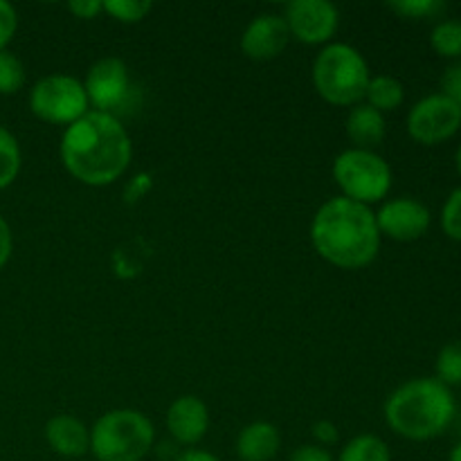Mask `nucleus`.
<instances>
[{
    "instance_id": "nucleus-34",
    "label": "nucleus",
    "mask_w": 461,
    "mask_h": 461,
    "mask_svg": "<svg viewBox=\"0 0 461 461\" xmlns=\"http://www.w3.org/2000/svg\"><path fill=\"white\" fill-rule=\"evenodd\" d=\"M455 169H457V174L461 176V144L457 147V151H455Z\"/></svg>"
},
{
    "instance_id": "nucleus-6",
    "label": "nucleus",
    "mask_w": 461,
    "mask_h": 461,
    "mask_svg": "<svg viewBox=\"0 0 461 461\" xmlns=\"http://www.w3.org/2000/svg\"><path fill=\"white\" fill-rule=\"evenodd\" d=\"M333 180L342 189V196L369 207L390 194L392 169L376 151L347 149L333 160Z\"/></svg>"
},
{
    "instance_id": "nucleus-13",
    "label": "nucleus",
    "mask_w": 461,
    "mask_h": 461,
    "mask_svg": "<svg viewBox=\"0 0 461 461\" xmlns=\"http://www.w3.org/2000/svg\"><path fill=\"white\" fill-rule=\"evenodd\" d=\"M167 430L178 444L196 446L210 430V410L198 396H180L169 405Z\"/></svg>"
},
{
    "instance_id": "nucleus-26",
    "label": "nucleus",
    "mask_w": 461,
    "mask_h": 461,
    "mask_svg": "<svg viewBox=\"0 0 461 461\" xmlns=\"http://www.w3.org/2000/svg\"><path fill=\"white\" fill-rule=\"evenodd\" d=\"M18 27V14L7 0H0V52L7 50L9 41L14 39Z\"/></svg>"
},
{
    "instance_id": "nucleus-33",
    "label": "nucleus",
    "mask_w": 461,
    "mask_h": 461,
    "mask_svg": "<svg viewBox=\"0 0 461 461\" xmlns=\"http://www.w3.org/2000/svg\"><path fill=\"white\" fill-rule=\"evenodd\" d=\"M448 461H461V441L457 446H455L453 450H450V455H448Z\"/></svg>"
},
{
    "instance_id": "nucleus-7",
    "label": "nucleus",
    "mask_w": 461,
    "mask_h": 461,
    "mask_svg": "<svg viewBox=\"0 0 461 461\" xmlns=\"http://www.w3.org/2000/svg\"><path fill=\"white\" fill-rule=\"evenodd\" d=\"M88 95L75 77L50 75L34 84L30 93V108L48 124H75L88 113Z\"/></svg>"
},
{
    "instance_id": "nucleus-16",
    "label": "nucleus",
    "mask_w": 461,
    "mask_h": 461,
    "mask_svg": "<svg viewBox=\"0 0 461 461\" xmlns=\"http://www.w3.org/2000/svg\"><path fill=\"white\" fill-rule=\"evenodd\" d=\"M347 135L354 142V149L374 151L385 140V115L369 104H356L347 115Z\"/></svg>"
},
{
    "instance_id": "nucleus-18",
    "label": "nucleus",
    "mask_w": 461,
    "mask_h": 461,
    "mask_svg": "<svg viewBox=\"0 0 461 461\" xmlns=\"http://www.w3.org/2000/svg\"><path fill=\"white\" fill-rule=\"evenodd\" d=\"M338 461H392V453L381 437L358 435L342 448Z\"/></svg>"
},
{
    "instance_id": "nucleus-25",
    "label": "nucleus",
    "mask_w": 461,
    "mask_h": 461,
    "mask_svg": "<svg viewBox=\"0 0 461 461\" xmlns=\"http://www.w3.org/2000/svg\"><path fill=\"white\" fill-rule=\"evenodd\" d=\"M441 230L446 237L461 243V187L455 189L441 207Z\"/></svg>"
},
{
    "instance_id": "nucleus-17",
    "label": "nucleus",
    "mask_w": 461,
    "mask_h": 461,
    "mask_svg": "<svg viewBox=\"0 0 461 461\" xmlns=\"http://www.w3.org/2000/svg\"><path fill=\"white\" fill-rule=\"evenodd\" d=\"M365 99L372 108H376L378 113H390L396 111V108L403 104L405 99V88L396 77L390 75H378L369 79L367 93H365Z\"/></svg>"
},
{
    "instance_id": "nucleus-31",
    "label": "nucleus",
    "mask_w": 461,
    "mask_h": 461,
    "mask_svg": "<svg viewBox=\"0 0 461 461\" xmlns=\"http://www.w3.org/2000/svg\"><path fill=\"white\" fill-rule=\"evenodd\" d=\"M14 250V237H12V228H9L7 221L0 216V270L7 266L9 257H12Z\"/></svg>"
},
{
    "instance_id": "nucleus-22",
    "label": "nucleus",
    "mask_w": 461,
    "mask_h": 461,
    "mask_svg": "<svg viewBox=\"0 0 461 461\" xmlns=\"http://www.w3.org/2000/svg\"><path fill=\"white\" fill-rule=\"evenodd\" d=\"M387 7L408 21H430L446 12L444 0H392Z\"/></svg>"
},
{
    "instance_id": "nucleus-29",
    "label": "nucleus",
    "mask_w": 461,
    "mask_h": 461,
    "mask_svg": "<svg viewBox=\"0 0 461 461\" xmlns=\"http://www.w3.org/2000/svg\"><path fill=\"white\" fill-rule=\"evenodd\" d=\"M68 9H70L77 18L90 21V18L97 16L99 12H104V5L99 3V0H72V3H68Z\"/></svg>"
},
{
    "instance_id": "nucleus-1",
    "label": "nucleus",
    "mask_w": 461,
    "mask_h": 461,
    "mask_svg": "<svg viewBox=\"0 0 461 461\" xmlns=\"http://www.w3.org/2000/svg\"><path fill=\"white\" fill-rule=\"evenodd\" d=\"M133 149L120 117L88 111L61 138V162L68 174L90 187H104L129 167Z\"/></svg>"
},
{
    "instance_id": "nucleus-30",
    "label": "nucleus",
    "mask_w": 461,
    "mask_h": 461,
    "mask_svg": "<svg viewBox=\"0 0 461 461\" xmlns=\"http://www.w3.org/2000/svg\"><path fill=\"white\" fill-rule=\"evenodd\" d=\"M313 439L315 446H333L338 441V428L331 421H318L313 426Z\"/></svg>"
},
{
    "instance_id": "nucleus-12",
    "label": "nucleus",
    "mask_w": 461,
    "mask_h": 461,
    "mask_svg": "<svg viewBox=\"0 0 461 461\" xmlns=\"http://www.w3.org/2000/svg\"><path fill=\"white\" fill-rule=\"evenodd\" d=\"M291 41L286 21L279 14H261L252 18L241 34V52L255 61H270L286 50Z\"/></svg>"
},
{
    "instance_id": "nucleus-9",
    "label": "nucleus",
    "mask_w": 461,
    "mask_h": 461,
    "mask_svg": "<svg viewBox=\"0 0 461 461\" xmlns=\"http://www.w3.org/2000/svg\"><path fill=\"white\" fill-rule=\"evenodd\" d=\"M84 88L88 95V104H93L95 111L113 117L129 108L131 97H133L126 63L115 57L99 59L88 70Z\"/></svg>"
},
{
    "instance_id": "nucleus-23",
    "label": "nucleus",
    "mask_w": 461,
    "mask_h": 461,
    "mask_svg": "<svg viewBox=\"0 0 461 461\" xmlns=\"http://www.w3.org/2000/svg\"><path fill=\"white\" fill-rule=\"evenodd\" d=\"M25 84L23 61L9 50L0 52V95H16Z\"/></svg>"
},
{
    "instance_id": "nucleus-14",
    "label": "nucleus",
    "mask_w": 461,
    "mask_h": 461,
    "mask_svg": "<svg viewBox=\"0 0 461 461\" xmlns=\"http://www.w3.org/2000/svg\"><path fill=\"white\" fill-rule=\"evenodd\" d=\"M45 439L50 448L68 459L84 457L90 450V430L72 414H57L45 426Z\"/></svg>"
},
{
    "instance_id": "nucleus-8",
    "label": "nucleus",
    "mask_w": 461,
    "mask_h": 461,
    "mask_svg": "<svg viewBox=\"0 0 461 461\" xmlns=\"http://www.w3.org/2000/svg\"><path fill=\"white\" fill-rule=\"evenodd\" d=\"M461 129V108L446 95L435 93L419 99L408 115V133L423 147H437Z\"/></svg>"
},
{
    "instance_id": "nucleus-5",
    "label": "nucleus",
    "mask_w": 461,
    "mask_h": 461,
    "mask_svg": "<svg viewBox=\"0 0 461 461\" xmlns=\"http://www.w3.org/2000/svg\"><path fill=\"white\" fill-rule=\"evenodd\" d=\"M156 441V430L147 414L138 410H111L90 430V453L97 461H140Z\"/></svg>"
},
{
    "instance_id": "nucleus-20",
    "label": "nucleus",
    "mask_w": 461,
    "mask_h": 461,
    "mask_svg": "<svg viewBox=\"0 0 461 461\" xmlns=\"http://www.w3.org/2000/svg\"><path fill=\"white\" fill-rule=\"evenodd\" d=\"M23 156L18 140L0 126V189H7L21 174Z\"/></svg>"
},
{
    "instance_id": "nucleus-24",
    "label": "nucleus",
    "mask_w": 461,
    "mask_h": 461,
    "mask_svg": "<svg viewBox=\"0 0 461 461\" xmlns=\"http://www.w3.org/2000/svg\"><path fill=\"white\" fill-rule=\"evenodd\" d=\"M102 5L104 12H108L120 23H140L153 9L149 0H106Z\"/></svg>"
},
{
    "instance_id": "nucleus-3",
    "label": "nucleus",
    "mask_w": 461,
    "mask_h": 461,
    "mask_svg": "<svg viewBox=\"0 0 461 461\" xmlns=\"http://www.w3.org/2000/svg\"><path fill=\"white\" fill-rule=\"evenodd\" d=\"M457 403L437 378H412L396 387L385 401V421L399 437L430 441L444 435L455 421Z\"/></svg>"
},
{
    "instance_id": "nucleus-2",
    "label": "nucleus",
    "mask_w": 461,
    "mask_h": 461,
    "mask_svg": "<svg viewBox=\"0 0 461 461\" xmlns=\"http://www.w3.org/2000/svg\"><path fill=\"white\" fill-rule=\"evenodd\" d=\"M376 214L345 196L324 203L311 223L315 252L342 270H358L372 264L381 250Z\"/></svg>"
},
{
    "instance_id": "nucleus-21",
    "label": "nucleus",
    "mask_w": 461,
    "mask_h": 461,
    "mask_svg": "<svg viewBox=\"0 0 461 461\" xmlns=\"http://www.w3.org/2000/svg\"><path fill=\"white\" fill-rule=\"evenodd\" d=\"M437 381L444 383L446 387H459L461 385V340L448 342L441 347L435 360Z\"/></svg>"
},
{
    "instance_id": "nucleus-32",
    "label": "nucleus",
    "mask_w": 461,
    "mask_h": 461,
    "mask_svg": "<svg viewBox=\"0 0 461 461\" xmlns=\"http://www.w3.org/2000/svg\"><path fill=\"white\" fill-rule=\"evenodd\" d=\"M176 461H219V457L212 453H207V450H198V448H189L185 450V453H180Z\"/></svg>"
},
{
    "instance_id": "nucleus-19",
    "label": "nucleus",
    "mask_w": 461,
    "mask_h": 461,
    "mask_svg": "<svg viewBox=\"0 0 461 461\" xmlns=\"http://www.w3.org/2000/svg\"><path fill=\"white\" fill-rule=\"evenodd\" d=\"M430 45L439 57L459 59L461 57V21L448 18L439 21L430 32Z\"/></svg>"
},
{
    "instance_id": "nucleus-4",
    "label": "nucleus",
    "mask_w": 461,
    "mask_h": 461,
    "mask_svg": "<svg viewBox=\"0 0 461 461\" xmlns=\"http://www.w3.org/2000/svg\"><path fill=\"white\" fill-rule=\"evenodd\" d=\"M313 86L333 106H356L365 99L372 75L363 54L347 43H331L315 57Z\"/></svg>"
},
{
    "instance_id": "nucleus-15",
    "label": "nucleus",
    "mask_w": 461,
    "mask_h": 461,
    "mask_svg": "<svg viewBox=\"0 0 461 461\" xmlns=\"http://www.w3.org/2000/svg\"><path fill=\"white\" fill-rule=\"evenodd\" d=\"M279 448H282V435L277 426L268 421L250 423L237 437V453L241 461H273Z\"/></svg>"
},
{
    "instance_id": "nucleus-10",
    "label": "nucleus",
    "mask_w": 461,
    "mask_h": 461,
    "mask_svg": "<svg viewBox=\"0 0 461 461\" xmlns=\"http://www.w3.org/2000/svg\"><path fill=\"white\" fill-rule=\"evenodd\" d=\"M291 39L306 45H322L333 39L340 23L336 5L329 0H293L284 14Z\"/></svg>"
},
{
    "instance_id": "nucleus-28",
    "label": "nucleus",
    "mask_w": 461,
    "mask_h": 461,
    "mask_svg": "<svg viewBox=\"0 0 461 461\" xmlns=\"http://www.w3.org/2000/svg\"><path fill=\"white\" fill-rule=\"evenodd\" d=\"M288 461H336V459H333V455L329 453L327 448H322V446L306 444L293 450L291 459Z\"/></svg>"
},
{
    "instance_id": "nucleus-27",
    "label": "nucleus",
    "mask_w": 461,
    "mask_h": 461,
    "mask_svg": "<svg viewBox=\"0 0 461 461\" xmlns=\"http://www.w3.org/2000/svg\"><path fill=\"white\" fill-rule=\"evenodd\" d=\"M441 95L453 99L461 108V63H455L441 77Z\"/></svg>"
},
{
    "instance_id": "nucleus-11",
    "label": "nucleus",
    "mask_w": 461,
    "mask_h": 461,
    "mask_svg": "<svg viewBox=\"0 0 461 461\" xmlns=\"http://www.w3.org/2000/svg\"><path fill=\"white\" fill-rule=\"evenodd\" d=\"M376 223L381 237L410 243L421 239L430 230L432 214L417 198H392V201L383 203L381 210L376 212Z\"/></svg>"
}]
</instances>
